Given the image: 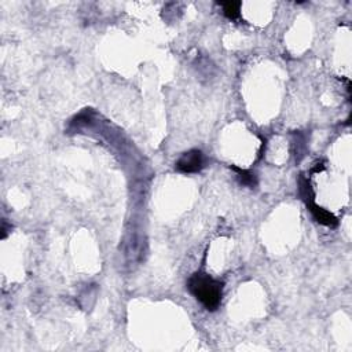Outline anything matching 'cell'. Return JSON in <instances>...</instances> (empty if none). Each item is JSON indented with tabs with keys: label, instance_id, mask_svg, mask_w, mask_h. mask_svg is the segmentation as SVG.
Wrapping results in <instances>:
<instances>
[{
	"label": "cell",
	"instance_id": "5b68a950",
	"mask_svg": "<svg viewBox=\"0 0 352 352\" xmlns=\"http://www.w3.org/2000/svg\"><path fill=\"white\" fill-rule=\"evenodd\" d=\"M235 171L240 173V179L244 185H248V186H254L256 185V179H254V175L249 173L246 171H241L238 168H235Z\"/></svg>",
	"mask_w": 352,
	"mask_h": 352
},
{
	"label": "cell",
	"instance_id": "3957f363",
	"mask_svg": "<svg viewBox=\"0 0 352 352\" xmlns=\"http://www.w3.org/2000/svg\"><path fill=\"white\" fill-rule=\"evenodd\" d=\"M311 212H313L314 217L318 220L319 223H322V225L325 226L337 225V220H336V217H334L332 213H329L328 210L322 209V208H319V206L317 205H311Z\"/></svg>",
	"mask_w": 352,
	"mask_h": 352
},
{
	"label": "cell",
	"instance_id": "277c9868",
	"mask_svg": "<svg viewBox=\"0 0 352 352\" xmlns=\"http://www.w3.org/2000/svg\"><path fill=\"white\" fill-rule=\"evenodd\" d=\"M223 11H225V15L230 20H234L240 15V2H227V3H223Z\"/></svg>",
	"mask_w": 352,
	"mask_h": 352
},
{
	"label": "cell",
	"instance_id": "6da1fadb",
	"mask_svg": "<svg viewBox=\"0 0 352 352\" xmlns=\"http://www.w3.org/2000/svg\"><path fill=\"white\" fill-rule=\"evenodd\" d=\"M189 290L194 297L204 304L205 308L213 311L222 301V284L204 273H196L189 279Z\"/></svg>",
	"mask_w": 352,
	"mask_h": 352
},
{
	"label": "cell",
	"instance_id": "7a4b0ae2",
	"mask_svg": "<svg viewBox=\"0 0 352 352\" xmlns=\"http://www.w3.org/2000/svg\"><path fill=\"white\" fill-rule=\"evenodd\" d=\"M204 165V157L200 150H190L185 153L176 162V169L183 173L198 172Z\"/></svg>",
	"mask_w": 352,
	"mask_h": 352
}]
</instances>
